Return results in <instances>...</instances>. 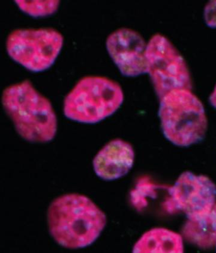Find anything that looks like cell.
<instances>
[{"label": "cell", "instance_id": "obj_1", "mask_svg": "<svg viewBox=\"0 0 216 253\" xmlns=\"http://www.w3.org/2000/svg\"><path fill=\"white\" fill-rule=\"evenodd\" d=\"M48 224L52 238L60 246L79 249L95 243L106 226L105 213L88 197L65 194L48 208Z\"/></svg>", "mask_w": 216, "mask_h": 253}, {"label": "cell", "instance_id": "obj_2", "mask_svg": "<svg viewBox=\"0 0 216 253\" xmlns=\"http://www.w3.org/2000/svg\"><path fill=\"white\" fill-rule=\"evenodd\" d=\"M2 103L16 131L25 140L46 143L53 140L57 130L53 107L30 81L5 88Z\"/></svg>", "mask_w": 216, "mask_h": 253}, {"label": "cell", "instance_id": "obj_3", "mask_svg": "<svg viewBox=\"0 0 216 253\" xmlns=\"http://www.w3.org/2000/svg\"><path fill=\"white\" fill-rule=\"evenodd\" d=\"M159 116L163 134L177 146L193 145L206 134V111L191 90H174L163 96L160 99Z\"/></svg>", "mask_w": 216, "mask_h": 253}, {"label": "cell", "instance_id": "obj_4", "mask_svg": "<svg viewBox=\"0 0 216 253\" xmlns=\"http://www.w3.org/2000/svg\"><path fill=\"white\" fill-rule=\"evenodd\" d=\"M123 101V91L114 81L103 77H85L66 96L64 113L72 121L96 124L115 113Z\"/></svg>", "mask_w": 216, "mask_h": 253}, {"label": "cell", "instance_id": "obj_5", "mask_svg": "<svg viewBox=\"0 0 216 253\" xmlns=\"http://www.w3.org/2000/svg\"><path fill=\"white\" fill-rule=\"evenodd\" d=\"M147 71L159 99L174 90L192 88L189 69L174 44L163 35H155L146 45Z\"/></svg>", "mask_w": 216, "mask_h": 253}, {"label": "cell", "instance_id": "obj_6", "mask_svg": "<svg viewBox=\"0 0 216 253\" xmlns=\"http://www.w3.org/2000/svg\"><path fill=\"white\" fill-rule=\"evenodd\" d=\"M63 45V37L52 29H19L8 36V54L30 71L40 72L53 65Z\"/></svg>", "mask_w": 216, "mask_h": 253}, {"label": "cell", "instance_id": "obj_7", "mask_svg": "<svg viewBox=\"0 0 216 253\" xmlns=\"http://www.w3.org/2000/svg\"><path fill=\"white\" fill-rule=\"evenodd\" d=\"M164 202L169 213L181 212L187 219L201 217L212 209L216 202V185L209 177L192 172L182 173L169 187Z\"/></svg>", "mask_w": 216, "mask_h": 253}, {"label": "cell", "instance_id": "obj_8", "mask_svg": "<svg viewBox=\"0 0 216 253\" xmlns=\"http://www.w3.org/2000/svg\"><path fill=\"white\" fill-rule=\"evenodd\" d=\"M146 45L139 33L129 29L116 30L107 41L110 57L122 75L128 77L146 73Z\"/></svg>", "mask_w": 216, "mask_h": 253}, {"label": "cell", "instance_id": "obj_9", "mask_svg": "<svg viewBox=\"0 0 216 253\" xmlns=\"http://www.w3.org/2000/svg\"><path fill=\"white\" fill-rule=\"evenodd\" d=\"M135 152L131 144L121 139L109 141L102 147L93 160L97 176L110 181L123 177L134 166Z\"/></svg>", "mask_w": 216, "mask_h": 253}, {"label": "cell", "instance_id": "obj_10", "mask_svg": "<svg viewBox=\"0 0 216 253\" xmlns=\"http://www.w3.org/2000/svg\"><path fill=\"white\" fill-rule=\"evenodd\" d=\"M181 235L165 228H154L145 232L135 244V253H182Z\"/></svg>", "mask_w": 216, "mask_h": 253}, {"label": "cell", "instance_id": "obj_11", "mask_svg": "<svg viewBox=\"0 0 216 253\" xmlns=\"http://www.w3.org/2000/svg\"><path fill=\"white\" fill-rule=\"evenodd\" d=\"M189 243L202 249H209L216 244V202L206 215L195 219H187L182 230Z\"/></svg>", "mask_w": 216, "mask_h": 253}, {"label": "cell", "instance_id": "obj_12", "mask_svg": "<svg viewBox=\"0 0 216 253\" xmlns=\"http://www.w3.org/2000/svg\"><path fill=\"white\" fill-rule=\"evenodd\" d=\"M164 187L154 183L147 176L141 177L130 193L132 205L136 209L143 210L147 207L149 200L156 199L158 192Z\"/></svg>", "mask_w": 216, "mask_h": 253}, {"label": "cell", "instance_id": "obj_13", "mask_svg": "<svg viewBox=\"0 0 216 253\" xmlns=\"http://www.w3.org/2000/svg\"><path fill=\"white\" fill-rule=\"evenodd\" d=\"M24 12L33 17H43L52 15L59 8V1H16Z\"/></svg>", "mask_w": 216, "mask_h": 253}, {"label": "cell", "instance_id": "obj_14", "mask_svg": "<svg viewBox=\"0 0 216 253\" xmlns=\"http://www.w3.org/2000/svg\"><path fill=\"white\" fill-rule=\"evenodd\" d=\"M204 19L208 26L216 28V0L208 2L205 7Z\"/></svg>", "mask_w": 216, "mask_h": 253}, {"label": "cell", "instance_id": "obj_15", "mask_svg": "<svg viewBox=\"0 0 216 253\" xmlns=\"http://www.w3.org/2000/svg\"><path fill=\"white\" fill-rule=\"evenodd\" d=\"M209 100L210 104L216 109V84L210 96Z\"/></svg>", "mask_w": 216, "mask_h": 253}, {"label": "cell", "instance_id": "obj_16", "mask_svg": "<svg viewBox=\"0 0 216 253\" xmlns=\"http://www.w3.org/2000/svg\"><path fill=\"white\" fill-rule=\"evenodd\" d=\"M215 247H216V246Z\"/></svg>", "mask_w": 216, "mask_h": 253}]
</instances>
